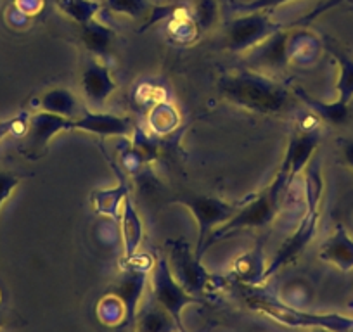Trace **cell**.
<instances>
[{
	"label": "cell",
	"instance_id": "2",
	"mask_svg": "<svg viewBox=\"0 0 353 332\" xmlns=\"http://www.w3.org/2000/svg\"><path fill=\"white\" fill-rule=\"evenodd\" d=\"M219 92L229 103L260 114H283L298 101L286 85L254 71L227 74L219 81Z\"/></svg>",
	"mask_w": 353,
	"mask_h": 332
},
{
	"label": "cell",
	"instance_id": "9",
	"mask_svg": "<svg viewBox=\"0 0 353 332\" xmlns=\"http://www.w3.org/2000/svg\"><path fill=\"white\" fill-rule=\"evenodd\" d=\"M71 130H73V120H70V118L47 113V111H37V113L30 114L28 118L25 137H23L25 138L23 151L30 158H39L47 151L50 141L56 135Z\"/></svg>",
	"mask_w": 353,
	"mask_h": 332
},
{
	"label": "cell",
	"instance_id": "21",
	"mask_svg": "<svg viewBox=\"0 0 353 332\" xmlns=\"http://www.w3.org/2000/svg\"><path fill=\"white\" fill-rule=\"evenodd\" d=\"M334 57L339 63V78L336 83L338 103L350 106L353 99V59L341 52H334Z\"/></svg>",
	"mask_w": 353,
	"mask_h": 332
},
{
	"label": "cell",
	"instance_id": "25",
	"mask_svg": "<svg viewBox=\"0 0 353 332\" xmlns=\"http://www.w3.org/2000/svg\"><path fill=\"white\" fill-rule=\"evenodd\" d=\"M28 118H30V114L21 113L19 116L11 118V120L0 121V141L8 137V135L14 134V132L26 130V125H28Z\"/></svg>",
	"mask_w": 353,
	"mask_h": 332
},
{
	"label": "cell",
	"instance_id": "4",
	"mask_svg": "<svg viewBox=\"0 0 353 332\" xmlns=\"http://www.w3.org/2000/svg\"><path fill=\"white\" fill-rule=\"evenodd\" d=\"M291 187L288 175L283 168L276 174L274 180L270 182L269 187H265L260 194H254L250 201L244 203L239 208V211L232 216L227 223L215 230L206 240L203 253H206L212 246H215L220 240L227 239L232 234L241 232V230H251V229H263V227L270 225L276 220L277 213L281 209V198L283 192Z\"/></svg>",
	"mask_w": 353,
	"mask_h": 332
},
{
	"label": "cell",
	"instance_id": "26",
	"mask_svg": "<svg viewBox=\"0 0 353 332\" xmlns=\"http://www.w3.org/2000/svg\"><path fill=\"white\" fill-rule=\"evenodd\" d=\"M343 158H345V163L353 170V141H345L343 142Z\"/></svg>",
	"mask_w": 353,
	"mask_h": 332
},
{
	"label": "cell",
	"instance_id": "3",
	"mask_svg": "<svg viewBox=\"0 0 353 332\" xmlns=\"http://www.w3.org/2000/svg\"><path fill=\"white\" fill-rule=\"evenodd\" d=\"M244 291V303L254 313L267 317L281 325L291 329H325L331 332H346L353 329V318L343 317L338 313H314L303 308L291 307L284 303L279 296H272L260 289V287L241 286Z\"/></svg>",
	"mask_w": 353,
	"mask_h": 332
},
{
	"label": "cell",
	"instance_id": "19",
	"mask_svg": "<svg viewBox=\"0 0 353 332\" xmlns=\"http://www.w3.org/2000/svg\"><path fill=\"white\" fill-rule=\"evenodd\" d=\"M288 64L308 66L319 56V42L310 35H296L286 42Z\"/></svg>",
	"mask_w": 353,
	"mask_h": 332
},
{
	"label": "cell",
	"instance_id": "7",
	"mask_svg": "<svg viewBox=\"0 0 353 332\" xmlns=\"http://www.w3.org/2000/svg\"><path fill=\"white\" fill-rule=\"evenodd\" d=\"M149 286H151L154 303L158 304V307H161L165 311H168V313L172 315L173 320L176 322V325L185 332L184 325H182V313H184V310L189 304L203 303L205 300L196 298L194 294L189 293V291L175 279L166 256H159V258L154 260V267H152L151 270Z\"/></svg>",
	"mask_w": 353,
	"mask_h": 332
},
{
	"label": "cell",
	"instance_id": "20",
	"mask_svg": "<svg viewBox=\"0 0 353 332\" xmlns=\"http://www.w3.org/2000/svg\"><path fill=\"white\" fill-rule=\"evenodd\" d=\"M135 327L139 332H184L176 322L173 320L168 311L154 304L149 311L135 320Z\"/></svg>",
	"mask_w": 353,
	"mask_h": 332
},
{
	"label": "cell",
	"instance_id": "6",
	"mask_svg": "<svg viewBox=\"0 0 353 332\" xmlns=\"http://www.w3.org/2000/svg\"><path fill=\"white\" fill-rule=\"evenodd\" d=\"M173 203L182 205L194 215L196 225H198V242H196L194 253L196 258L203 260L205 253L206 240L210 239L213 232L223 223L229 222L243 205H234V203H227L223 199L215 198V196H206V194H182L179 198L173 199Z\"/></svg>",
	"mask_w": 353,
	"mask_h": 332
},
{
	"label": "cell",
	"instance_id": "16",
	"mask_svg": "<svg viewBox=\"0 0 353 332\" xmlns=\"http://www.w3.org/2000/svg\"><path fill=\"white\" fill-rule=\"evenodd\" d=\"M263 247L261 244L254 247L253 251L239 256L232 263V276L239 282V286L260 287L263 284V273L267 269V263L263 260Z\"/></svg>",
	"mask_w": 353,
	"mask_h": 332
},
{
	"label": "cell",
	"instance_id": "22",
	"mask_svg": "<svg viewBox=\"0 0 353 332\" xmlns=\"http://www.w3.org/2000/svg\"><path fill=\"white\" fill-rule=\"evenodd\" d=\"M97 313H99L101 320H103L104 324H110V325L123 324L125 308L123 304H121L120 298L113 293H110L106 298L101 300L99 308H97Z\"/></svg>",
	"mask_w": 353,
	"mask_h": 332
},
{
	"label": "cell",
	"instance_id": "5",
	"mask_svg": "<svg viewBox=\"0 0 353 332\" xmlns=\"http://www.w3.org/2000/svg\"><path fill=\"white\" fill-rule=\"evenodd\" d=\"M166 260H168V265L175 279L194 296L196 294L219 293L225 286L223 279L212 276L205 269L201 260L196 258V253L192 251L191 244L185 237H179L170 242Z\"/></svg>",
	"mask_w": 353,
	"mask_h": 332
},
{
	"label": "cell",
	"instance_id": "10",
	"mask_svg": "<svg viewBox=\"0 0 353 332\" xmlns=\"http://www.w3.org/2000/svg\"><path fill=\"white\" fill-rule=\"evenodd\" d=\"M321 145V128L317 123L310 125V127H298L296 130L291 134L290 142H288L286 154H284L281 168L286 172L288 180L293 185L298 175L301 172L307 170V166L314 159L315 151Z\"/></svg>",
	"mask_w": 353,
	"mask_h": 332
},
{
	"label": "cell",
	"instance_id": "12",
	"mask_svg": "<svg viewBox=\"0 0 353 332\" xmlns=\"http://www.w3.org/2000/svg\"><path fill=\"white\" fill-rule=\"evenodd\" d=\"M118 234L123 244V262L132 258L137 253H141L142 242H144V222H142L141 213L135 208V203L132 196H128L121 206L120 216H118Z\"/></svg>",
	"mask_w": 353,
	"mask_h": 332
},
{
	"label": "cell",
	"instance_id": "24",
	"mask_svg": "<svg viewBox=\"0 0 353 332\" xmlns=\"http://www.w3.org/2000/svg\"><path fill=\"white\" fill-rule=\"evenodd\" d=\"M21 180H23L21 175L14 174V172L11 170L0 168V209H2L4 203L11 198L14 189L21 184Z\"/></svg>",
	"mask_w": 353,
	"mask_h": 332
},
{
	"label": "cell",
	"instance_id": "8",
	"mask_svg": "<svg viewBox=\"0 0 353 332\" xmlns=\"http://www.w3.org/2000/svg\"><path fill=\"white\" fill-rule=\"evenodd\" d=\"M139 125L134 118L125 114H114L110 111H96L83 107L81 113L73 120V130L92 134L96 137H117L128 141L135 134Z\"/></svg>",
	"mask_w": 353,
	"mask_h": 332
},
{
	"label": "cell",
	"instance_id": "13",
	"mask_svg": "<svg viewBox=\"0 0 353 332\" xmlns=\"http://www.w3.org/2000/svg\"><path fill=\"white\" fill-rule=\"evenodd\" d=\"M319 258L339 270L353 269V239L341 223L336 225L332 236L321 246Z\"/></svg>",
	"mask_w": 353,
	"mask_h": 332
},
{
	"label": "cell",
	"instance_id": "11",
	"mask_svg": "<svg viewBox=\"0 0 353 332\" xmlns=\"http://www.w3.org/2000/svg\"><path fill=\"white\" fill-rule=\"evenodd\" d=\"M80 87L88 110L103 111L114 90L118 89V83L106 64L101 63L99 59H92L88 61L81 71Z\"/></svg>",
	"mask_w": 353,
	"mask_h": 332
},
{
	"label": "cell",
	"instance_id": "23",
	"mask_svg": "<svg viewBox=\"0 0 353 332\" xmlns=\"http://www.w3.org/2000/svg\"><path fill=\"white\" fill-rule=\"evenodd\" d=\"M267 26L263 23H254V25H244L241 26L239 30H236L232 37V42H230V47L236 50H243L251 47L253 43H256L258 40L263 37V33L267 32Z\"/></svg>",
	"mask_w": 353,
	"mask_h": 332
},
{
	"label": "cell",
	"instance_id": "18",
	"mask_svg": "<svg viewBox=\"0 0 353 332\" xmlns=\"http://www.w3.org/2000/svg\"><path fill=\"white\" fill-rule=\"evenodd\" d=\"M181 125V114L173 104L158 103L151 107L148 114V127L156 137H163L175 132Z\"/></svg>",
	"mask_w": 353,
	"mask_h": 332
},
{
	"label": "cell",
	"instance_id": "15",
	"mask_svg": "<svg viewBox=\"0 0 353 332\" xmlns=\"http://www.w3.org/2000/svg\"><path fill=\"white\" fill-rule=\"evenodd\" d=\"M293 90L294 97L303 104L307 110H310V113L314 116L319 118V121H324V123L334 125V127H339V125L345 123L348 120L350 114V107L345 106L341 103H324V101L317 99L312 94H308L303 87L300 85H293L291 87Z\"/></svg>",
	"mask_w": 353,
	"mask_h": 332
},
{
	"label": "cell",
	"instance_id": "14",
	"mask_svg": "<svg viewBox=\"0 0 353 332\" xmlns=\"http://www.w3.org/2000/svg\"><path fill=\"white\" fill-rule=\"evenodd\" d=\"M128 196H130V180L125 174H118V182L114 187L92 192V206L99 215L106 216L111 222H118L121 206Z\"/></svg>",
	"mask_w": 353,
	"mask_h": 332
},
{
	"label": "cell",
	"instance_id": "1",
	"mask_svg": "<svg viewBox=\"0 0 353 332\" xmlns=\"http://www.w3.org/2000/svg\"><path fill=\"white\" fill-rule=\"evenodd\" d=\"M322 196H324V178H322L321 161L314 158L310 165L305 170V215L303 218L298 222L296 229L286 237L283 244L279 246L277 253L270 262H267V269L263 273V284L274 276L286 269L288 265L296 262L312 239L317 234L319 222H321V211H322Z\"/></svg>",
	"mask_w": 353,
	"mask_h": 332
},
{
	"label": "cell",
	"instance_id": "17",
	"mask_svg": "<svg viewBox=\"0 0 353 332\" xmlns=\"http://www.w3.org/2000/svg\"><path fill=\"white\" fill-rule=\"evenodd\" d=\"M39 107L40 111L59 114V116L70 118V120H74L83 110L78 97L66 87H54V89L43 92L39 99Z\"/></svg>",
	"mask_w": 353,
	"mask_h": 332
}]
</instances>
